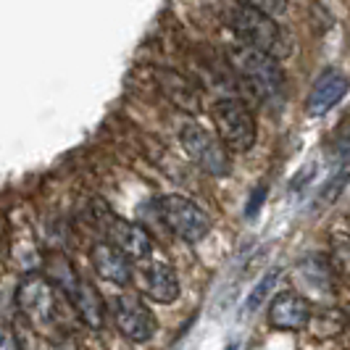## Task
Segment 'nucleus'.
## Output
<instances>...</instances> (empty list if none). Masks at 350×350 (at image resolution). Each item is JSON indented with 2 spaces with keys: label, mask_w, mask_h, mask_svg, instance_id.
<instances>
[{
  "label": "nucleus",
  "mask_w": 350,
  "mask_h": 350,
  "mask_svg": "<svg viewBox=\"0 0 350 350\" xmlns=\"http://www.w3.org/2000/svg\"><path fill=\"white\" fill-rule=\"evenodd\" d=\"M229 61L237 74L245 79V85L261 100H280L284 92V71H282L277 55L250 45H237L229 51Z\"/></svg>",
  "instance_id": "obj_1"
},
{
  "label": "nucleus",
  "mask_w": 350,
  "mask_h": 350,
  "mask_svg": "<svg viewBox=\"0 0 350 350\" xmlns=\"http://www.w3.org/2000/svg\"><path fill=\"white\" fill-rule=\"evenodd\" d=\"M227 24L243 45L258 48V51H266L271 55H280L284 51L282 27L274 21V16H269L263 11H256V8H247V5L237 3L234 8L227 11Z\"/></svg>",
  "instance_id": "obj_2"
},
{
  "label": "nucleus",
  "mask_w": 350,
  "mask_h": 350,
  "mask_svg": "<svg viewBox=\"0 0 350 350\" xmlns=\"http://www.w3.org/2000/svg\"><path fill=\"white\" fill-rule=\"evenodd\" d=\"M213 124L221 142L234 153H245L256 145V119L243 100L219 98L213 103Z\"/></svg>",
  "instance_id": "obj_3"
},
{
  "label": "nucleus",
  "mask_w": 350,
  "mask_h": 350,
  "mask_svg": "<svg viewBox=\"0 0 350 350\" xmlns=\"http://www.w3.org/2000/svg\"><path fill=\"white\" fill-rule=\"evenodd\" d=\"M158 211H161V219L169 227V232L185 243H200L208 234V213L185 195H163L158 200Z\"/></svg>",
  "instance_id": "obj_4"
},
{
  "label": "nucleus",
  "mask_w": 350,
  "mask_h": 350,
  "mask_svg": "<svg viewBox=\"0 0 350 350\" xmlns=\"http://www.w3.org/2000/svg\"><path fill=\"white\" fill-rule=\"evenodd\" d=\"M18 308L35 327H51L58 321V290L42 274H24L16 290Z\"/></svg>",
  "instance_id": "obj_5"
},
{
  "label": "nucleus",
  "mask_w": 350,
  "mask_h": 350,
  "mask_svg": "<svg viewBox=\"0 0 350 350\" xmlns=\"http://www.w3.org/2000/svg\"><path fill=\"white\" fill-rule=\"evenodd\" d=\"M92 208L98 213V224H100V229H105L108 240L119 247V250H124L132 261H148V258L153 256V240H150V234H148L140 224H132V221L119 219V216L108 208L105 203H100V200H98Z\"/></svg>",
  "instance_id": "obj_6"
},
{
  "label": "nucleus",
  "mask_w": 350,
  "mask_h": 350,
  "mask_svg": "<svg viewBox=\"0 0 350 350\" xmlns=\"http://www.w3.org/2000/svg\"><path fill=\"white\" fill-rule=\"evenodd\" d=\"M182 148L187 150V156L211 176H227L229 174V158L227 145L219 142L208 129H203L200 124H185L179 132Z\"/></svg>",
  "instance_id": "obj_7"
},
{
  "label": "nucleus",
  "mask_w": 350,
  "mask_h": 350,
  "mask_svg": "<svg viewBox=\"0 0 350 350\" xmlns=\"http://www.w3.org/2000/svg\"><path fill=\"white\" fill-rule=\"evenodd\" d=\"M113 319L122 337L132 342H145L156 334V316L153 311L135 295H119L113 298Z\"/></svg>",
  "instance_id": "obj_8"
},
{
  "label": "nucleus",
  "mask_w": 350,
  "mask_h": 350,
  "mask_svg": "<svg viewBox=\"0 0 350 350\" xmlns=\"http://www.w3.org/2000/svg\"><path fill=\"white\" fill-rule=\"evenodd\" d=\"M311 319H314L311 303L298 293H280L271 300L269 327H274L280 332H300L311 324Z\"/></svg>",
  "instance_id": "obj_9"
},
{
  "label": "nucleus",
  "mask_w": 350,
  "mask_h": 350,
  "mask_svg": "<svg viewBox=\"0 0 350 350\" xmlns=\"http://www.w3.org/2000/svg\"><path fill=\"white\" fill-rule=\"evenodd\" d=\"M350 90V79L340 69H324L314 82V88L308 92L306 111L311 116H324L329 113L334 105L340 103Z\"/></svg>",
  "instance_id": "obj_10"
},
{
  "label": "nucleus",
  "mask_w": 350,
  "mask_h": 350,
  "mask_svg": "<svg viewBox=\"0 0 350 350\" xmlns=\"http://www.w3.org/2000/svg\"><path fill=\"white\" fill-rule=\"evenodd\" d=\"M90 261H92V269L98 271V277L111 284H129L132 282V266H129V256L119 250L111 240L108 243H95L92 250H90Z\"/></svg>",
  "instance_id": "obj_11"
},
{
  "label": "nucleus",
  "mask_w": 350,
  "mask_h": 350,
  "mask_svg": "<svg viewBox=\"0 0 350 350\" xmlns=\"http://www.w3.org/2000/svg\"><path fill=\"white\" fill-rule=\"evenodd\" d=\"M142 287L145 295L156 303H174L179 298V280L176 271L166 261H148V266L142 269Z\"/></svg>",
  "instance_id": "obj_12"
},
{
  "label": "nucleus",
  "mask_w": 350,
  "mask_h": 350,
  "mask_svg": "<svg viewBox=\"0 0 350 350\" xmlns=\"http://www.w3.org/2000/svg\"><path fill=\"white\" fill-rule=\"evenodd\" d=\"M348 182H350V158H345L332 174H329V179L321 185V190H319V206H329L332 200H337V195L345 190Z\"/></svg>",
  "instance_id": "obj_13"
},
{
  "label": "nucleus",
  "mask_w": 350,
  "mask_h": 350,
  "mask_svg": "<svg viewBox=\"0 0 350 350\" xmlns=\"http://www.w3.org/2000/svg\"><path fill=\"white\" fill-rule=\"evenodd\" d=\"M277 280H280V271H269L266 277H263L253 290H250V295L245 298V306H243V311L245 314H256L258 308H261L263 303H266V298L271 295V290H274V284H277Z\"/></svg>",
  "instance_id": "obj_14"
},
{
  "label": "nucleus",
  "mask_w": 350,
  "mask_h": 350,
  "mask_svg": "<svg viewBox=\"0 0 350 350\" xmlns=\"http://www.w3.org/2000/svg\"><path fill=\"white\" fill-rule=\"evenodd\" d=\"M240 5H247V8H256V11H263L269 16H280L287 8V0H234Z\"/></svg>",
  "instance_id": "obj_15"
},
{
  "label": "nucleus",
  "mask_w": 350,
  "mask_h": 350,
  "mask_svg": "<svg viewBox=\"0 0 350 350\" xmlns=\"http://www.w3.org/2000/svg\"><path fill=\"white\" fill-rule=\"evenodd\" d=\"M21 342H18V337H14V332L0 321V350H16Z\"/></svg>",
  "instance_id": "obj_16"
},
{
  "label": "nucleus",
  "mask_w": 350,
  "mask_h": 350,
  "mask_svg": "<svg viewBox=\"0 0 350 350\" xmlns=\"http://www.w3.org/2000/svg\"><path fill=\"white\" fill-rule=\"evenodd\" d=\"M263 195H266V187H258L256 193H253V198L247 200V208L245 213L247 216H253V213H258V208H261V200H263Z\"/></svg>",
  "instance_id": "obj_17"
}]
</instances>
